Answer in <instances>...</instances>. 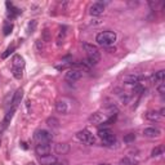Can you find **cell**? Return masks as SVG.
I'll use <instances>...</instances> for the list:
<instances>
[{
  "label": "cell",
  "instance_id": "d590c367",
  "mask_svg": "<svg viewBox=\"0 0 165 165\" xmlns=\"http://www.w3.org/2000/svg\"><path fill=\"white\" fill-rule=\"evenodd\" d=\"M164 112H165V108L163 107L161 110H160V112H159V113H160V116H164V115H165V113H164Z\"/></svg>",
  "mask_w": 165,
  "mask_h": 165
},
{
  "label": "cell",
  "instance_id": "2e32d148",
  "mask_svg": "<svg viewBox=\"0 0 165 165\" xmlns=\"http://www.w3.org/2000/svg\"><path fill=\"white\" fill-rule=\"evenodd\" d=\"M160 113L158 111H148L146 113V119L147 120H151V121H159L160 120Z\"/></svg>",
  "mask_w": 165,
  "mask_h": 165
},
{
  "label": "cell",
  "instance_id": "f35d334b",
  "mask_svg": "<svg viewBox=\"0 0 165 165\" xmlns=\"http://www.w3.org/2000/svg\"><path fill=\"white\" fill-rule=\"evenodd\" d=\"M101 165H108V164H101Z\"/></svg>",
  "mask_w": 165,
  "mask_h": 165
},
{
  "label": "cell",
  "instance_id": "44dd1931",
  "mask_svg": "<svg viewBox=\"0 0 165 165\" xmlns=\"http://www.w3.org/2000/svg\"><path fill=\"white\" fill-rule=\"evenodd\" d=\"M111 133H112V132L110 130V129H107V128H101V129H98V137H99L101 139L106 138V137L110 136Z\"/></svg>",
  "mask_w": 165,
  "mask_h": 165
},
{
  "label": "cell",
  "instance_id": "e575fe53",
  "mask_svg": "<svg viewBox=\"0 0 165 165\" xmlns=\"http://www.w3.org/2000/svg\"><path fill=\"white\" fill-rule=\"evenodd\" d=\"M107 50H108V53H115V46H113V48H110V46H107Z\"/></svg>",
  "mask_w": 165,
  "mask_h": 165
},
{
  "label": "cell",
  "instance_id": "8d00e7d4",
  "mask_svg": "<svg viewBox=\"0 0 165 165\" xmlns=\"http://www.w3.org/2000/svg\"><path fill=\"white\" fill-rule=\"evenodd\" d=\"M53 165H63V164H62V163H58V161H57V163H54Z\"/></svg>",
  "mask_w": 165,
  "mask_h": 165
},
{
  "label": "cell",
  "instance_id": "7c38bea8",
  "mask_svg": "<svg viewBox=\"0 0 165 165\" xmlns=\"http://www.w3.org/2000/svg\"><path fill=\"white\" fill-rule=\"evenodd\" d=\"M82 48H84V50L86 52V54H88V56H92V54L99 53V50H98L97 46L93 45V44H89V43H84V44H82Z\"/></svg>",
  "mask_w": 165,
  "mask_h": 165
},
{
  "label": "cell",
  "instance_id": "5b68a950",
  "mask_svg": "<svg viewBox=\"0 0 165 165\" xmlns=\"http://www.w3.org/2000/svg\"><path fill=\"white\" fill-rule=\"evenodd\" d=\"M103 12H105V4L99 3V1L92 4L89 8V13H90V15H93V17H98V15H101Z\"/></svg>",
  "mask_w": 165,
  "mask_h": 165
},
{
  "label": "cell",
  "instance_id": "d6986e66",
  "mask_svg": "<svg viewBox=\"0 0 165 165\" xmlns=\"http://www.w3.org/2000/svg\"><path fill=\"white\" fill-rule=\"evenodd\" d=\"M102 141H103V143L106 144V146H113V144L116 143V137H115L113 133H111V134L107 136L106 138H103Z\"/></svg>",
  "mask_w": 165,
  "mask_h": 165
},
{
  "label": "cell",
  "instance_id": "83f0119b",
  "mask_svg": "<svg viewBox=\"0 0 165 165\" xmlns=\"http://www.w3.org/2000/svg\"><path fill=\"white\" fill-rule=\"evenodd\" d=\"M41 39L44 41H50V34H49V30H44L43 31V34H41Z\"/></svg>",
  "mask_w": 165,
  "mask_h": 165
},
{
  "label": "cell",
  "instance_id": "4dcf8cb0",
  "mask_svg": "<svg viewBox=\"0 0 165 165\" xmlns=\"http://www.w3.org/2000/svg\"><path fill=\"white\" fill-rule=\"evenodd\" d=\"M35 29H36V21H31V22L29 23V29H27V31H29V34L34 32Z\"/></svg>",
  "mask_w": 165,
  "mask_h": 165
},
{
  "label": "cell",
  "instance_id": "52a82bcc",
  "mask_svg": "<svg viewBox=\"0 0 165 165\" xmlns=\"http://www.w3.org/2000/svg\"><path fill=\"white\" fill-rule=\"evenodd\" d=\"M161 134L159 128H155V127H150V128H144L143 129V136L147 137V138H156Z\"/></svg>",
  "mask_w": 165,
  "mask_h": 165
},
{
  "label": "cell",
  "instance_id": "f1b7e54d",
  "mask_svg": "<svg viewBox=\"0 0 165 165\" xmlns=\"http://www.w3.org/2000/svg\"><path fill=\"white\" fill-rule=\"evenodd\" d=\"M144 92V88L141 84H137L134 85V89H133V93H137V94H142Z\"/></svg>",
  "mask_w": 165,
  "mask_h": 165
},
{
  "label": "cell",
  "instance_id": "5bb4252c",
  "mask_svg": "<svg viewBox=\"0 0 165 165\" xmlns=\"http://www.w3.org/2000/svg\"><path fill=\"white\" fill-rule=\"evenodd\" d=\"M40 163L43 165H53L54 163H57V158H54L52 155H46L40 158Z\"/></svg>",
  "mask_w": 165,
  "mask_h": 165
},
{
  "label": "cell",
  "instance_id": "f546056e",
  "mask_svg": "<svg viewBox=\"0 0 165 165\" xmlns=\"http://www.w3.org/2000/svg\"><path fill=\"white\" fill-rule=\"evenodd\" d=\"M156 89H158V93L159 94H163L165 93V82H161V84H158L156 85Z\"/></svg>",
  "mask_w": 165,
  "mask_h": 165
},
{
  "label": "cell",
  "instance_id": "e0dca14e",
  "mask_svg": "<svg viewBox=\"0 0 165 165\" xmlns=\"http://www.w3.org/2000/svg\"><path fill=\"white\" fill-rule=\"evenodd\" d=\"M12 62H13V67L23 69V66H25V61H23V58L21 56H14Z\"/></svg>",
  "mask_w": 165,
  "mask_h": 165
},
{
  "label": "cell",
  "instance_id": "3957f363",
  "mask_svg": "<svg viewBox=\"0 0 165 165\" xmlns=\"http://www.w3.org/2000/svg\"><path fill=\"white\" fill-rule=\"evenodd\" d=\"M35 138L39 141V143H49L52 141L53 136L50 134V132L45 130V129H41V130H38L35 133Z\"/></svg>",
  "mask_w": 165,
  "mask_h": 165
},
{
  "label": "cell",
  "instance_id": "8fae6325",
  "mask_svg": "<svg viewBox=\"0 0 165 165\" xmlns=\"http://www.w3.org/2000/svg\"><path fill=\"white\" fill-rule=\"evenodd\" d=\"M22 97H23V89L19 88V89H17V92L14 93L13 98H12V105H13V107H17V106L21 103Z\"/></svg>",
  "mask_w": 165,
  "mask_h": 165
},
{
  "label": "cell",
  "instance_id": "ac0fdd59",
  "mask_svg": "<svg viewBox=\"0 0 165 165\" xmlns=\"http://www.w3.org/2000/svg\"><path fill=\"white\" fill-rule=\"evenodd\" d=\"M46 124H48L52 129L60 128V120H58L57 117H48V119H46Z\"/></svg>",
  "mask_w": 165,
  "mask_h": 165
},
{
  "label": "cell",
  "instance_id": "9c48e42d",
  "mask_svg": "<svg viewBox=\"0 0 165 165\" xmlns=\"http://www.w3.org/2000/svg\"><path fill=\"white\" fill-rule=\"evenodd\" d=\"M164 79H165V71H164V70H160V71L155 72L154 75L151 76V81L154 82L155 85H158V84H161V82H164Z\"/></svg>",
  "mask_w": 165,
  "mask_h": 165
},
{
  "label": "cell",
  "instance_id": "d4e9b609",
  "mask_svg": "<svg viewBox=\"0 0 165 165\" xmlns=\"http://www.w3.org/2000/svg\"><path fill=\"white\" fill-rule=\"evenodd\" d=\"M134 139H136V134H134V133H129V134H127V136L124 137V142H127V143L134 142Z\"/></svg>",
  "mask_w": 165,
  "mask_h": 165
},
{
  "label": "cell",
  "instance_id": "d6a6232c",
  "mask_svg": "<svg viewBox=\"0 0 165 165\" xmlns=\"http://www.w3.org/2000/svg\"><path fill=\"white\" fill-rule=\"evenodd\" d=\"M115 120H116V113L115 115H112L111 117H110V119H107L103 123V125H108V124H112V123H115Z\"/></svg>",
  "mask_w": 165,
  "mask_h": 165
},
{
  "label": "cell",
  "instance_id": "30bf717a",
  "mask_svg": "<svg viewBox=\"0 0 165 165\" xmlns=\"http://www.w3.org/2000/svg\"><path fill=\"white\" fill-rule=\"evenodd\" d=\"M54 150H56V152L58 155H66L70 151V146L67 143L61 142V143H57L56 146H54Z\"/></svg>",
  "mask_w": 165,
  "mask_h": 165
},
{
  "label": "cell",
  "instance_id": "ffe728a7",
  "mask_svg": "<svg viewBox=\"0 0 165 165\" xmlns=\"http://www.w3.org/2000/svg\"><path fill=\"white\" fill-rule=\"evenodd\" d=\"M102 120H103V116H102L99 112L93 113V115L89 117V121H92V123H94V124H99Z\"/></svg>",
  "mask_w": 165,
  "mask_h": 165
},
{
  "label": "cell",
  "instance_id": "6da1fadb",
  "mask_svg": "<svg viewBox=\"0 0 165 165\" xmlns=\"http://www.w3.org/2000/svg\"><path fill=\"white\" fill-rule=\"evenodd\" d=\"M96 41L102 46H110L116 41V34L113 31H102L96 36Z\"/></svg>",
  "mask_w": 165,
  "mask_h": 165
},
{
  "label": "cell",
  "instance_id": "836d02e7",
  "mask_svg": "<svg viewBox=\"0 0 165 165\" xmlns=\"http://www.w3.org/2000/svg\"><path fill=\"white\" fill-rule=\"evenodd\" d=\"M36 45H38V49H39V50H41V49H43V44H40V40H38V41H36Z\"/></svg>",
  "mask_w": 165,
  "mask_h": 165
},
{
  "label": "cell",
  "instance_id": "7402d4cb",
  "mask_svg": "<svg viewBox=\"0 0 165 165\" xmlns=\"http://www.w3.org/2000/svg\"><path fill=\"white\" fill-rule=\"evenodd\" d=\"M12 72H13V76L15 77V79H22L23 76V69H19V67H13V70H12Z\"/></svg>",
  "mask_w": 165,
  "mask_h": 165
},
{
  "label": "cell",
  "instance_id": "1f68e13d",
  "mask_svg": "<svg viewBox=\"0 0 165 165\" xmlns=\"http://www.w3.org/2000/svg\"><path fill=\"white\" fill-rule=\"evenodd\" d=\"M63 39H65V31H60V34H58V38H57V44L58 45H61L62 44V43H63V41H62V40H63Z\"/></svg>",
  "mask_w": 165,
  "mask_h": 165
},
{
  "label": "cell",
  "instance_id": "8992f818",
  "mask_svg": "<svg viewBox=\"0 0 165 165\" xmlns=\"http://www.w3.org/2000/svg\"><path fill=\"white\" fill-rule=\"evenodd\" d=\"M35 152L39 158H43V156H46L50 154V144L49 143H39L35 147Z\"/></svg>",
  "mask_w": 165,
  "mask_h": 165
},
{
  "label": "cell",
  "instance_id": "ba28073f",
  "mask_svg": "<svg viewBox=\"0 0 165 165\" xmlns=\"http://www.w3.org/2000/svg\"><path fill=\"white\" fill-rule=\"evenodd\" d=\"M141 80H142V76L137 75V74H130V75H127L124 77V82L127 85H137L139 84Z\"/></svg>",
  "mask_w": 165,
  "mask_h": 165
},
{
  "label": "cell",
  "instance_id": "4316f807",
  "mask_svg": "<svg viewBox=\"0 0 165 165\" xmlns=\"http://www.w3.org/2000/svg\"><path fill=\"white\" fill-rule=\"evenodd\" d=\"M136 164H137L136 160H132V159H129V158L121 159V165H136Z\"/></svg>",
  "mask_w": 165,
  "mask_h": 165
},
{
  "label": "cell",
  "instance_id": "484cf974",
  "mask_svg": "<svg viewBox=\"0 0 165 165\" xmlns=\"http://www.w3.org/2000/svg\"><path fill=\"white\" fill-rule=\"evenodd\" d=\"M12 30H13V25H12V23H7V25L4 26V29H3L4 35H5V36H8V35L12 32Z\"/></svg>",
  "mask_w": 165,
  "mask_h": 165
},
{
  "label": "cell",
  "instance_id": "cb8c5ba5",
  "mask_svg": "<svg viewBox=\"0 0 165 165\" xmlns=\"http://www.w3.org/2000/svg\"><path fill=\"white\" fill-rule=\"evenodd\" d=\"M14 49H15V45L8 46V48H7V50H5V52H4V53L1 54V58H3V60H5V58H7L8 56H9V54H12V53H13V52H14Z\"/></svg>",
  "mask_w": 165,
  "mask_h": 165
},
{
  "label": "cell",
  "instance_id": "277c9868",
  "mask_svg": "<svg viewBox=\"0 0 165 165\" xmlns=\"http://www.w3.org/2000/svg\"><path fill=\"white\" fill-rule=\"evenodd\" d=\"M81 76H82V71L81 70H76V69H71V70H69L67 72H66V75H65V79L67 80V81H77V80H80L81 79Z\"/></svg>",
  "mask_w": 165,
  "mask_h": 165
},
{
  "label": "cell",
  "instance_id": "7a4b0ae2",
  "mask_svg": "<svg viewBox=\"0 0 165 165\" xmlns=\"http://www.w3.org/2000/svg\"><path fill=\"white\" fill-rule=\"evenodd\" d=\"M76 138L79 139L80 142L86 143V144H94V143H96V138H94V136L89 130H86V129H82V130L77 132Z\"/></svg>",
  "mask_w": 165,
  "mask_h": 165
},
{
  "label": "cell",
  "instance_id": "74e56055",
  "mask_svg": "<svg viewBox=\"0 0 165 165\" xmlns=\"http://www.w3.org/2000/svg\"><path fill=\"white\" fill-rule=\"evenodd\" d=\"M0 142H1V133H0Z\"/></svg>",
  "mask_w": 165,
  "mask_h": 165
},
{
  "label": "cell",
  "instance_id": "9a60e30c",
  "mask_svg": "<svg viewBox=\"0 0 165 165\" xmlns=\"http://www.w3.org/2000/svg\"><path fill=\"white\" fill-rule=\"evenodd\" d=\"M14 112H15V107H12V110L7 113L5 117H4V120H3V128H7L8 125L10 124V120H12V117H13Z\"/></svg>",
  "mask_w": 165,
  "mask_h": 165
},
{
  "label": "cell",
  "instance_id": "4fadbf2b",
  "mask_svg": "<svg viewBox=\"0 0 165 165\" xmlns=\"http://www.w3.org/2000/svg\"><path fill=\"white\" fill-rule=\"evenodd\" d=\"M56 110H57V112H60V113H67L69 106L65 101H58L56 103Z\"/></svg>",
  "mask_w": 165,
  "mask_h": 165
},
{
  "label": "cell",
  "instance_id": "603a6c76",
  "mask_svg": "<svg viewBox=\"0 0 165 165\" xmlns=\"http://www.w3.org/2000/svg\"><path fill=\"white\" fill-rule=\"evenodd\" d=\"M163 151H164L163 146H156L154 150L151 151V156H152V158H158V156H160L163 154Z\"/></svg>",
  "mask_w": 165,
  "mask_h": 165
}]
</instances>
